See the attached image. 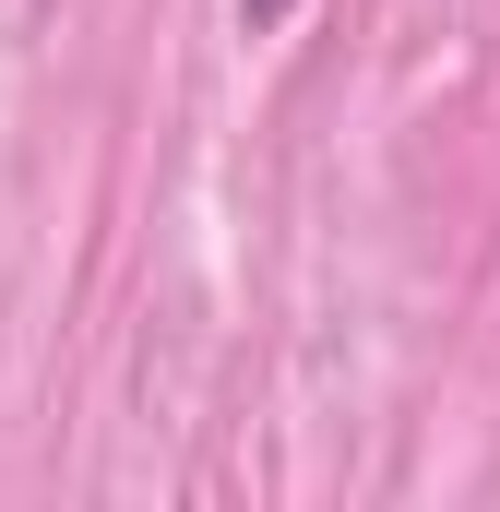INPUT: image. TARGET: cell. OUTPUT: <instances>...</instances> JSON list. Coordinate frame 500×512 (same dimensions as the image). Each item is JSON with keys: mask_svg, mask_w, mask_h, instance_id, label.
Masks as SVG:
<instances>
[{"mask_svg": "<svg viewBox=\"0 0 500 512\" xmlns=\"http://www.w3.org/2000/svg\"><path fill=\"white\" fill-rule=\"evenodd\" d=\"M274 24H298V0H239V36H274Z\"/></svg>", "mask_w": 500, "mask_h": 512, "instance_id": "1", "label": "cell"}]
</instances>
